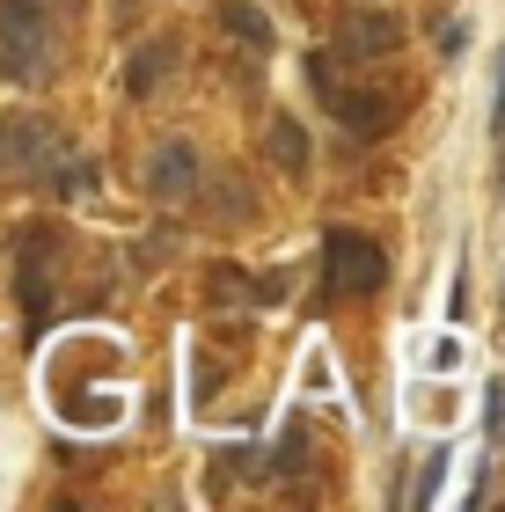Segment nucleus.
<instances>
[{"instance_id":"1","label":"nucleus","mask_w":505,"mask_h":512,"mask_svg":"<svg viewBox=\"0 0 505 512\" xmlns=\"http://www.w3.org/2000/svg\"><path fill=\"white\" fill-rule=\"evenodd\" d=\"M52 0H0V66L15 81H44L52 74Z\"/></svg>"},{"instance_id":"2","label":"nucleus","mask_w":505,"mask_h":512,"mask_svg":"<svg viewBox=\"0 0 505 512\" xmlns=\"http://www.w3.org/2000/svg\"><path fill=\"white\" fill-rule=\"evenodd\" d=\"M59 161V125L52 118H0V176L30 183Z\"/></svg>"},{"instance_id":"3","label":"nucleus","mask_w":505,"mask_h":512,"mask_svg":"<svg viewBox=\"0 0 505 512\" xmlns=\"http://www.w3.org/2000/svg\"><path fill=\"white\" fill-rule=\"evenodd\" d=\"M323 264H330V286L337 293H381L388 286V256L366 242V235H352V227H330V242H323Z\"/></svg>"},{"instance_id":"4","label":"nucleus","mask_w":505,"mask_h":512,"mask_svg":"<svg viewBox=\"0 0 505 512\" xmlns=\"http://www.w3.org/2000/svg\"><path fill=\"white\" fill-rule=\"evenodd\" d=\"M315 81H323V96H330V110H337V125H344V132L381 139L388 125H396V88H337L323 66H315Z\"/></svg>"},{"instance_id":"5","label":"nucleus","mask_w":505,"mask_h":512,"mask_svg":"<svg viewBox=\"0 0 505 512\" xmlns=\"http://www.w3.org/2000/svg\"><path fill=\"white\" fill-rule=\"evenodd\" d=\"M403 44V22L388 15V8H352L337 22V59H352V66H374V59H388Z\"/></svg>"},{"instance_id":"6","label":"nucleus","mask_w":505,"mask_h":512,"mask_svg":"<svg viewBox=\"0 0 505 512\" xmlns=\"http://www.w3.org/2000/svg\"><path fill=\"white\" fill-rule=\"evenodd\" d=\"M147 191L162 198V205H183L198 191V147L191 139H162L154 147V161H147Z\"/></svg>"},{"instance_id":"7","label":"nucleus","mask_w":505,"mask_h":512,"mask_svg":"<svg viewBox=\"0 0 505 512\" xmlns=\"http://www.w3.org/2000/svg\"><path fill=\"white\" fill-rule=\"evenodd\" d=\"M169 66H176V44H169V37L140 44V52H132V66H125V96H154Z\"/></svg>"},{"instance_id":"8","label":"nucleus","mask_w":505,"mask_h":512,"mask_svg":"<svg viewBox=\"0 0 505 512\" xmlns=\"http://www.w3.org/2000/svg\"><path fill=\"white\" fill-rule=\"evenodd\" d=\"M220 30L264 52V44H271V15H264V8H249V0H227V8H220Z\"/></svg>"},{"instance_id":"9","label":"nucleus","mask_w":505,"mask_h":512,"mask_svg":"<svg viewBox=\"0 0 505 512\" xmlns=\"http://www.w3.org/2000/svg\"><path fill=\"white\" fill-rule=\"evenodd\" d=\"M271 161H279V169H308V132H301V118L271 125Z\"/></svg>"},{"instance_id":"10","label":"nucleus","mask_w":505,"mask_h":512,"mask_svg":"<svg viewBox=\"0 0 505 512\" xmlns=\"http://www.w3.org/2000/svg\"><path fill=\"white\" fill-rule=\"evenodd\" d=\"M293 469H308V432L293 425L286 439H279V454H271V476H293Z\"/></svg>"},{"instance_id":"11","label":"nucleus","mask_w":505,"mask_h":512,"mask_svg":"<svg viewBox=\"0 0 505 512\" xmlns=\"http://www.w3.org/2000/svg\"><path fill=\"white\" fill-rule=\"evenodd\" d=\"M52 169H59V161H52ZM88 183H96V169H88V161H66V169L52 176V191H59V198H81Z\"/></svg>"},{"instance_id":"12","label":"nucleus","mask_w":505,"mask_h":512,"mask_svg":"<svg viewBox=\"0 0 505 512\" xmlns=\"http://www.w3.org/2000/svg\"><path fill=\"white\" fill-rule=\"evenodd\" d=\"M432 366H440V374H454V366H462V337H440V344H432Z\"/></svg>"},{"instance_id":"13","label":"nucleus","mask_w":505,"mask_h":512,"mask_svg":"<svg viewBox=\"0 0 505 512\" xmlns=\"http://www.w3.org/2000/svg\"><path fill=\"white\" fill-rule=\"evenodd\" d=\"M462 44H469V30H462V22H447V37H440V59H462Z\"/></svg>"},{"instance_id":"14","label":"nucleus","mask_w":505,"mask_h":512,"mask_svg":"<svg viewBox=\"0 0 505 512\" xmlns=\"http://www.w3.org/2000/svg\"><path fill=\"white\" fill-rule=\"evenodd\" d=\"M491 125L505 132V59H498V110H491Z\"/></svg>"}]
</instances>
